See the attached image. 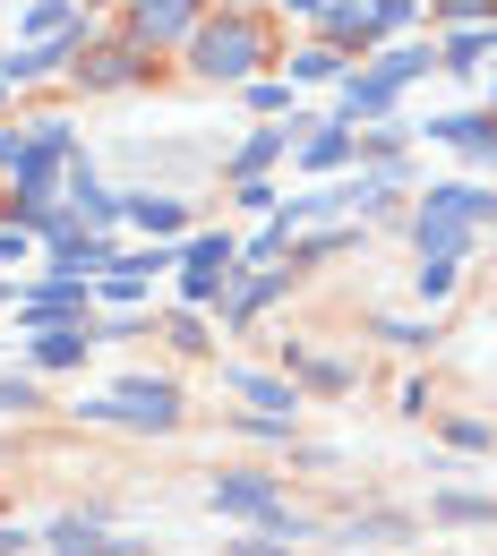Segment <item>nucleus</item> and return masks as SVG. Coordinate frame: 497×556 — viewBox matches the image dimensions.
Returning a JSON list of instances; mask_svg holds the SVG:
<instances>
[{"instance_id": "obj_1", "label": "nucleus", "mask_w": 497, "mask_h": 556, "mask_svg": "<svg viewBox=\"0 0 497 556\" xmlns=\"http://www.w3.org/2000/svg\"><path fill=\"white\" fill-rule=\"evenodd\" d=\"M189 70L214 77V86H249L258 70H275V26L258 17V9H240V0H223L198 17V35H189Z\"/></svg>"}, {"instance_id": "obj_2", "label": "nucleus", "mask_w": 497, "mask_h": 556, "mask_svg": "<svg viewBox=\"0 0 497 556\" xmlns=\"http://www.w3.org/2000/svg\"><path fill=\"white\" fill-rule=\"evenodd\" d=\"M489 223H497V189L446 180V189H428L421 206H412V249H421V257H463L472 231H489Z\"/></svg>"}, {"instance_id": "obj_3", "label": "nucleus", "mask_w": 497, "mask_h": 556, "mask_svg": "<svg viewBox=\"0 0 497 556\" xmlns=\"http://www.w3.org/2000/svg\"><path fill=\"white\" fill-rule=\"evenodd\" d=\"M207 496H214V514H232V522H258V531H275V540H309V531H318L309 514H291V505H284V488L266 480V471H223Z\"/></svg>"}, {"instance_id": "obj_4", "label": "nucleus", "mask_w": 497, "mask_h": 556, "mask_svg": "<svg viewBox=\"0 0 497 556\" xmlns=\"http://www.w3.org/2000/svg\"><path fill=\"white\" fill-rule=\"evenodd\" d=\"M232 266H240V240H232V231H198V240L181 249V300H189V308L223 300V291H232Z\"/></svg>"}, {"instance_id": "obj_5", "label": "nucleus", "mask_w": 497, "mask_h": 556, "mask_svg": "<svg viewBox=\"0 0 497 556\" xmlns=\"http://www.w3.org/2000/svg\"><path fill=\"white\" fill-rule=\"evenodd\" d=\"M70 77L86 86V94H112V86H138V77H154V52L146 43H77V61H70Z\"/></svg>"}, {"instance_id": "obj_6", "label": "nucleus", "mask_w": 497, "mask_h": 556, "mask_svg": "<svg viewBox=\"0 0 497 556\" xmlns=\"http://www.w3.org/2000/svg\"><path fill=\"white\" fill-rule=\"evenodd\" d=\"M207 9H214V0H138V9L121 17V35H129V43H146V52H163V43H189Z\"/></svg>"}, {"instance_id": "obj_7", "label": "nucleus", "mask_w": 497, "mask_h": 556, "mask_svg": "<svg viewBox=\"0 0 497 556\" xmlns=\"http://www.w3.org/2000/svg\"><path fill=\"white\" fill-rule=\"evenodd\" d=\"M86 300H95V282H77V275H52L44 266V282H26L9 308H17V326L35 334V326H61V317H86Z\"/></svg>"}, {"instance_id": "obj_8", "label": "nucleus", "mask_w": 497, "mask_h": 556, "mask_svg": "<svg viewBox=\"0 0 497 556\" xmlns=\"http://www.w3.org/2000/svg\"><path fill=\"white\" fill-rule=\"evenodd\" d=\"M44 249H52V275H77V282L112 275V257H121V249H112V231H95V223H77V214L44 240Z\"/></svg>"}, {"instance_id": "obj_9", "label": "nucleus", "mask_w": 497, "mask_h": 556, "mask_svg": "<svg viewBox=\"0 0 497 556\" xmlns=\"http://www.w3.org/2000/svg\"><path fill=\"white\" fill-rule=\"evenodd\" d=\"M300 129H309V121H300V112H291V121H258V129H249V138L232 146V163H223V172H232V180H266V172H275V163H284L291 146H300Z\"/></svg>"}, {"instance_id": "obj_10", "label": "nucleus", "mask_w": 497, "mask_h": 556, "mask_svg": "<svg viewBox=\"0 0 497 556\" xmlns=\"http://www.w3.org/2000/svg\"><path fill=\"white\" fill-rule=\"evenodd\" d=\"M112 419L172 428V419H181V386H172V377H121V386H112Z\"/></svg>"}, {"instance_id": "obj_11", "label": "nucleus", "mask_w": 497, "mask_h": 556, "mask_svg": "<svg viewBox=\"0 0 497 556\" xmlns=\"http://www.w3.org/2000/svg\"><path fill=\"white\" fill-rule=\"evenodd\" d=\"M291 282H300V266L291 257H275V266H249V275H232V291H223V326H249L266 300H284Z\"/></svg>"}, {"instance_id": "obj_12", "label": "nucleus", "mask_w": 497, "mask_h": 556, "mask_svg": "<svg viewBox=\"0 0 497 556\" xmlns=\"http://www.w3.org/2000/svg\"><path fill=\"white\" fill-rule=\"evenodd\" d=\"M291 154H300V172H352L360 163V129L352 121H309Z\"/></svg>"}, {"instance_id": "obj_13", "label": "nucleus", "mask_w": 497, "mask_h": 556, "mask_svg": "<svg viewBox=\"0 0 497 556\" xmlns=\"http://www.w3.org/2000/svg\"><path fill=\"white\" fill-rule=\"evenodd\" d=\"M335 121H352V129H369V121H395V86L377 70H352L344 86H335Z\"/></svg>"}, {"instance_id": "obj_14", "label": "nucleus", "mask_w": 497, "mask_h": 556, "mask_svg": "<svg viewBox=\"0 0 497 556\" xmlns=\"http://www.w3.org/2000/svg\"><path fill=\"white\" fill-rule=\"evenodd\" d=\"M86 351H95V326H86V317H61V326H35L26 359H35V368H86Z\"/></svg>"}, {"instance_id": "obj_15", "label": "nucleus", "mask_w": 497, "mask_h": 556, "mask_svg": "<svg viewBox=\"0 0 497 556\" xmlns=\"http://www.w3.org/2000/svg\"><path fill=\"white\" fill-rule=\"evenodd\" d=\"M121 214H129L138 231H154V240H181V231H189V198H172V189H129Z\"/></svg>"}, {"instance_id": "obj_16", "label": "nucleus", "mask_w": 497, "mask_h": 556, "mask_svg": "<svg viewBox=\"0 0 497 556\" xmlns=\"http://www.w3.org/2000/svg\"><path fill=\"white\" fill-rule=\"evenodd\" d=\"M61 189H70L77 223H95V231H112V223H121V198H112V189L95 180V163H86V154H77L70 172H61Z\"/></svg>"}, {"instance_id": "obj_17", "label": "nucleus", "mask_w": 497, "mask_h": 556, "mask_svg": "<svg viewBox=\"0 0 497 556\" xmlns=\"http://www.w3.org/2000/svg\"><path fill=\"white\" fill-rule=\"evenodd\" d=\"M223 386L240 403H258V412H300V394H291L284 377H266V368H223Z\"/></svg>"}, {"instance_id": "obj_18", "label": "nucleus", "mask_w": 497, "mask_h": 556, "mask_svg": "<svg viewBox=\"0 0 497 556\" xmlns=\"http://www.w3.org/2000/svg\"><path fill=\"white\" fill-rule=\"evenodd\" d=\"M369 70H377L386 86H395V94H403L412 77H428V70H437V43H386V52L369 61Z\"/></svg>"}, {"instance_id": "obj_19", "label": "nucleus", "mask_w": 497, "mask_h": 556, "mask_svg": "<svg viewBox=\"0 0 497 556\" xmlns=\"http://www.w3.org/2000/svg\"><path fill=\"white\" fill-rule=\"evenodd\" d=\"M344 77H352V52H335V43L291 52V86H344Z\"/></svg>"}, {"instance_id": "obj_20", "label": "nucleus", "mask_w": 497, "mask_h": 556, "mask_svg": "<svg viewBox=\"0 0 497 556\" xmlns=\"http://www.w3.org/2000/svg\"><path fill=\"white\" fill-rule=\"evenodd\" d=\"M497 52V26H455L446 43H437V70H481Z\"/></svg>"}, {"instance_id": "obj_21", "label": "nucleus", "mask_w": 497, "mask_h": 556, "mask_svg": "<svg viewBox=\"0 0 497 556\" xmlns=\"http://www.w3.org/2000/svg\"><path fill=\"white\" fill-rule=\"evenodd\" d=\"M412 138H421V129H403V121H369V129H360V163H403Z\"/></svg>"}, {"instance_id": "obj_22", "label": "nucleus", "mask_w": 497, "mask_h": 556, "mask_svg": "<svg viewBox=\"0 0 497 556\" xmlns=\"http://www.w3.org/2000/svg\"><path fill=\"white\" fill-rule=\"evenodd\" d=\"M146 282H154V275H138L129 257H112V275H95V300H112V308H138Z\"/></svg>"}, {"instance_id": "obj_23", "label": "nucleus", "mask_w": 497, "mask_h": 556, "mask_svg": "<svg viewBox=\"0 0 497 556\" xmlns=\"http://www.w3.org/2000/svg\"><path fill=\"white\" fill-rule=\"evenodd\" d=\"M326 214H344V189H300L291 206H275V223H284V231H300V223H326Z\"/></svg>"}, {"instance_id": "obj_24", "label": "nucleus", "mask_w": 497, "mask_h": 556, "mask_svg": "<svg viewBox=\"0 0 497 556\" xmlns=\"http://www.w3.org/2000/svg\"><path fill=\"white\" fill-rule=\"evenodd\" d=\"M240 94H249V112H258V121H284L291 103H300V86H291V77H249Z\"/></svg>"}, {"instance_id": "obj_25", "label": "nucleus", "mask_w": 497, "mask_h": 556, "mask_svg": "<svg viewBox=\"0 0 497 556\" xmlns=\"http://www.w3.org/2000/svg\"><path fill=\"white\" fill-rule=\"evenodd\" d=\"M489 121H497L489 103H481V112H437V121H428L421 138H437V146H472V138H481V129H489Z\"/></svg>"}, {"instance_id": "obj_26", "label": "nucleus", "mask_w": 497, "mask_h": 556, "mask_svg": "<svg viewBox=\"0 0 497 556\" xmlns=\"http://www.w3.org/2000/svg\"><path fill=\"white\" fill-rule=\"evenodd\" d=\"M455 282H463V257H421V275H412V291H421L428 308H437V300H455Z\"/></svg>"}, {"instance_id": "obj_27", "label": "nucleus", "mask_w": 497, "mask_h": 556, "mask_svg": "<svg viewBox=\"0 0 497 556\" xmlns=\"http://www.w3.org/2000/svg\"><path fill=\"white\" fill-rule=\"evenodd\" d=\"M437 522H497V496H472V488H437Z\"/></svg>"}, {"instance_id": "obj_28", "label": "nucleus", "mask_w": 497, "mask_h": 556, "mask_svg": "<svg viewBox=\"0 0 497 556\" xmlns=\"http://www.w3.org/2000/svg\"><path fill=\"white\" fill-rule=\"evenodd\" d=\"M284 368H300L318 394H344V386H352V368H344V359H309V351H291V343H284Z\"/></svg>"}, {"instance_id": "obj_29", "label": "nucleus", "mask_w": 497, "mask_h": 556, "mask_svg": "<svg viewBox=\"0 0 497 556\" xmlns=\"http://www.w3.org/2000/svg\"><path fill=\"white\" fill-rule=\"evenodd\" d=\"M437 26H497V0H428Z\"/></svg>"}, {"instance_id": "obj_30", "label": "nucleus", "mask_w": 497, "mask_h": 556, "mask_svg": "<svg viewBox=\"0 0 497 556\" xmlns=\"http://www.w3.org/2000/svg\"><path fill=\"white\" fill-rule=\"evenodd\" d=\"M412 17H421V0H369V26H377V43H386V35H412Z\"/></svg>"}, {"instance_id": "obj_31", "label": "nucleus", "mask_w": 497, "mask_h": 556, "mask_svg": "<svg viewBox=\"0 0 497 556\" xmlns=\"http://www.w3.org/2000/svg\"><path fill=\"white\" fill-rule=\"evenodd\" d=\"M377 343H403V351H428L437 326H412V317H377Z\"/></svg>"}, {"instance_id": "obj_32", "label": "nucleus", "mask_w": 497, "mask_h": 556, "mask_svg": "<svg viewBox=\"0 0 497 556\" xmlns=\"http://www.w3.org/2000/svg\"><path fill=\"white\" fill-rule=\"evenodd\" d=\"M446 437H455L463 454H481V445H497V428H489V419H446Z\"/></svg>"}, {"instance_id": "obj_33", "label": "nucleus", "mask_w": 497, "mask_h": 556, "mask_svg": "<svg viewBox=\"0 0 497 556\" xmlns=\"http://www.w3.org/2000/svg\"><path fill=\"white\" fill-rule=\"evenodd\" d=\"M172 343H181V351H207V317H198V308H172Z\"/></svg>"}, {"instance_id": "obj_34", "label": "nucleus", "mask_w": 497, "mask_h": 556, "mask_svg": "<svg viewBox=\"0 0 497 556\" xmlns=\"http://www.w3.org/2000/svg\"><path fill=\"white\" fill-rule=\"evenodd\" d=\"M223 556H291V548H284V540H275V531H249V540H232V548H223Z\"/></svg>"}, {"instance_id": "obj_35", "label": "nucleus", "mask_w": 497, "mask_h": 556, "mask_svg": "<svg viewBox=\"0 0 497 556\" xmlns=\"http://www.w3.org/2000/svg\"><path fill=\"white\" fill-rule=\"evenodd\" d=\"M0 412H35V386L26 377H0Z\"/></svg>"}, {"instance_id": "obj_36", "label": "nucleus", "mask_w": 497, "mask_h": 556, "mask_svg": "<svg viewBox=\"0 0 497 556\" xmlns=\"http://www.w3.org/2000/svg\"><path fill=\"white\" fill-rule=\"evenodd\" d=\"M463 154H472L481 172H497V121H489V129H481V138H472V146H463Z\"/></svg>"}, {"instance_id": "obj_37", "label": "nucleus", "mask_w": 497, "mask_h": 556, "mask_svg": "<svg viewBox=\"0 0 497 556\" xmlns=\"http://www.w3.org/2000/svg\"><path fill=\"white\" fill-rule=\"evenodd\" d=\"M17 154H26V129H0V172H9Z\"/></svg>"}, {"instance_id": "obj_38", "label": "nucleus", "mask_w": 497, "mask_h": 556, "mask_svg": "<svg viewBox=\"0 0 497 556\" xmlns=\"http://www.w3.org/2000/svg\"><path fill=\"white\" fill-rule=\"evenodd\" d=\"M26 548H35V540H26L17 522H0V556H26Z\"/></svg>"}, {"instance_id": "obj_39", "label": "nucleus", "mask_w": 497, "mask_h": 556, "mask_svg": "<svg viewBox=\"0 0 497 556\" xmlns=\"http://www.w3.org/2000/svg\"><path fill=\"white\" fill-rule=\"evenodd\" d=\"M275 9H291V17H318V9H326V0H275Z\"/></svg>"}, {"instance_id": "obj_40", "label": "nucleus", "mask_w": 497, "mask_h": 556, "mask_svg": "<svg viewBox=\"0 0 497 556\" xmlns=\"http://www.w3.org/2000/svg\"><path fill=\"white\" fill-rule=\"evenodd\" d=\"M9 94H17V86H9V77H0V103H9Z\"/></svg>"}, {"instance_id": "obj_41", "label": "nucleus", "mask_w": 497, "mask_h": 556, "mask_svg": "<svg viewBox=\"0 0 497 556\" xmlns=\"http://www.w3.org/2000/svg\"><path fill=\"white\" fill-rule=\"evenodd\" d=\"M0 214H9V189H0Z\"/></svg>"}, {"instance_id": "obj_42", "label": "nucleus", "mask_w": 497, "mask_h": 556, "mask_svg": "<svg viewBox=\"0 0 497 556\" xmlns=\"http://www.w3.org/2000/svg\"><path fill=\"white\" fill-rule=\"evenodd\" d=\"M489 112H497V86H489Z\"/></svg>"}]
</instances>
